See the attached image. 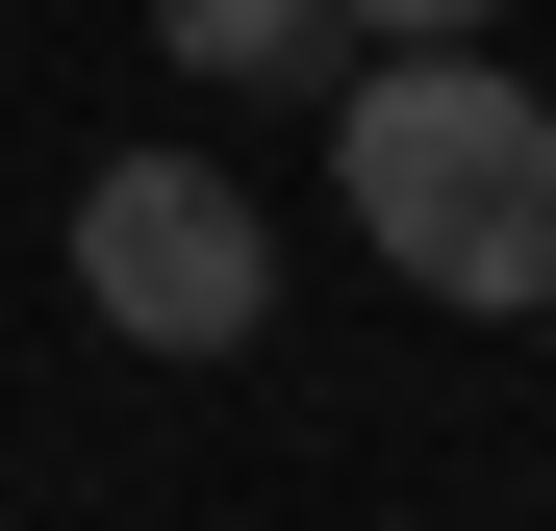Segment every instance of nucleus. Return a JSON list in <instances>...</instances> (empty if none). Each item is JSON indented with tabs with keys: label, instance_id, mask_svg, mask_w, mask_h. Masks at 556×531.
<instances>
[{
	"label": "nucleus",
	"instance_id": "1",
	"mask_svg": "<svg viewBox=\"0 0 556 531\" xmlns=\"http://www.w3.org/2000/svg\"><path fill=\"white\" fill-rule=\"evenodd\" d=\"M329 203H354V253H380L405 304H455V329H531L556 304V102L506 51H380L329 102Z\"/></svg>",
	"mask_w": 556,
	"mask_h": 531
},
{
	"label": "nucleus",
	"instance_id": "2",
	"mask_svg": "<svg viewBox=\"0 0 556 531\" xmlns=\"http://www.w3.org/2000/svg\"><path fill=\"white\" fill-rule=\"evenodd\" d=\"M76 304H102L127 354H253L278 329V228L228 203L203 152H102V177H76Z\"/></svg>",
	"mask_w": 556,
	"mask_h": 531
},
{
	"label": "nucleus",
	"instance_id": "3",
	"mask_svg": "<svg viewBox=\"0 0 556 531\" xmlns=\"http://www.w3.org/2000/svg\"><path fill=\"white\" fill-rule=\"evenodd\" d=\"M152 51H177V76H304L329 0H152Z\"/></svg>",
	"mask_w": 556,
	"mask_h": 531
},
{
	"label": "nucleus",
	"instance_id": "4",
	"mask_svg": "<svg viewBox=\"0 0 556 531\" xmlns=\"http://www.w3.org/2000/svg\"><path fill=\"white\" fill-rule=\"evenodd\" d=\"M329 26H380V51H506V0H329Z\"/></svg>",
	"mask_w": 556,
	"mask_h": 531
}]
</instances>
